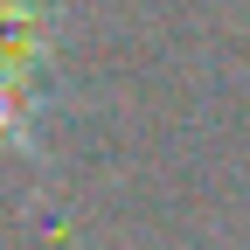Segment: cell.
<instances>
[{"mask_svg":"<svg viewBox=\"0 0 250 250\" xmlns=\"http://www.w3.org/2000/svg\"><path fill=\"white\" fill-rule=\"evenodd\" d=\"M42 62V14L14 0V7H0V139L21 125L28 111V77H35Z\"/></svg>","mask_w":250,"mask_h":250,"instance_id":"1","label":"cell"}]
</instances>
